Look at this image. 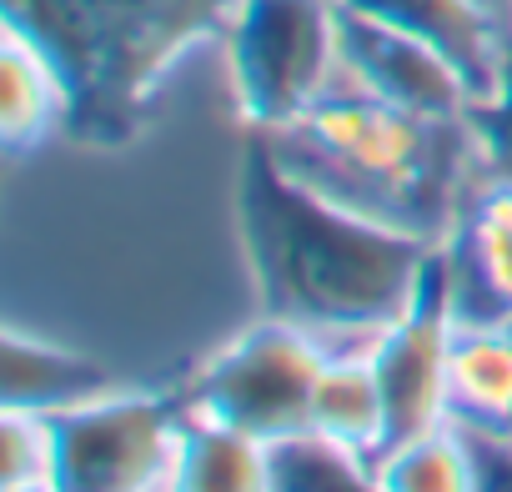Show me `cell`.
I'll return each instance as SVG.
<instances>
[{"instance_id":"cell-1","label":"cell","mask_w":512,"mask_h":492,"mask_svg":"<svg viewBox=\"0 0 512 492\" xmlns=\"http://www.w3.org/2000/svg\"><path fill=\"white\" fill-rule=\"evenodd\" d=\"M241 252L267 317L307 327L332 352L372 347L427 287L437 246L357 221L292 186L251 131L241 171Z\"/></svg>"},{"instance_id":"cell-2","label":"cell","mask_w":512,"mask_h":492,"mask_svg":"<svg viewBox=\"0 0 512 492\" xmlns=\"http://www.w3.org/2000/svg\"><path fill=\"white\" fill-rule=\"evenodd\" d=\"M256 136L307 196L427 246L452 241L472 191L487 181L472 116L432 121L352 86H337L292 126Z\"/></svg>"},{"instance_id":"cell-3","label":"cell","mask_w":512,"mask_h":492,"mask_svg":"<svg viewBox=\"0 0 512 492\" xmlns=\"http://www.w3.org/2000/svg\"><path fill=\"white\" fill-rule=\"evenodd\" d=\"M231 0H6L66 76L71 126L91 111L121 116L201 36H221Z\"/></svg>"},{"instance_id":"cell-4","label":"cell","mask_w":512,"mask_h":492,"mask_svg":"<svg viewBox=\"0 0 512 492\" xmlns=\"http://www.w3.org/2000/svg\"><path fill=\"white\" fill-rule=\"evenodd\" d=\"M342 0H231L221 51L251 131H282L342 86Z\"/></svg>"},{"instance_id":"cell-5","label":"cell","mask_w":512,"mask_h":492,"mask_svg":"<svg viewBox=\"0 0 512 492\" xmlns=\"http://www.w3.org/2000/svg\"><path fill=\"white\" fill-rule=\"evenodd\" d=\"M327 357L332 347L322 337L262 312L251 327H241L231 342L196 362L176 402L191 417L282 447L312 432V392Z\"/></svg>"},{"instance_id":"cell-6","label":"cell","mask_w":512,"mask_h":492,"mask_svg":"<svg viewBox=\"0 0 512 492\" xmlns=\"http://www.w3.org/2000/svg\"><path fill=\"white\" fill-rule=\"evenodd\" d=\"M56 427V492H166L181 402L156 387H116L61 417Z\"/></svg>"},{"instance_id":"cell-7","label":"cell","mask_w":512,"mask_h":492,"mask_svg":"<svg viewBox=\"0 0 512 492\" xmlns=\"http://www.w3.org/2000/svg\"><path fill=\"white\" fill-rule=\"evenodd\" d=\"M452 332H457V297H452L447 257L437 246L427 287L412 302V312L397 317L372 342V367L387 397L392 442H407L452 422Z\"/></svg>"},{"instance_id":"cell-8","label":"cell","mask_w":512,"mask_h":492,"mask_svg":"<svg viewBox=\"0 0 512 492\" xmlns=\"http://www.w3.org/2000/svg\"><path fill=\"white\" fill-rule=\"evenodd\" d=\"M337 46H342V86L367 91L387 106L432 116V121L477 116V96H472L467 76L437 46H427L422 36L342 6Z\"/></svg>"},{"instance_id":"cell-9","label":"cell","mask_w":512,"mask_h":492,"mask_svg":"<svg viewBox=\"0 0 512 492\" xmlns=\"http://www.w3.org/2000/svg\"><path fill=\"white\" fill-rule=\"evenodd\" d=\"M352 11L392 21L437 46L472 86L477 111L512 81V31L502 0H342Z\"/></svg>"},{"instance_id":"cell-10","label":"cell","mask_w":512,"mask_h":492,"mask_svg":"<svg viewBox=\"0 0 512 492\" xmlns=\"http://www.w3.org/2000/svg\"><path fill=\"white\" fill-rule=\"evenodd\" d=\"M462 322L512 317V181L487 176L442 246Z\"/></svg>"},{"instance_id":"cell-11","label":"cell","mask_w":512,"mask_h":492,"mask_svg":"<svg viewBox=\"0 0 512 492\" xmlns=\"http://www.w3.org/2000/svg\"><path fill=\"white\" fill-rule=\"evenodd\" d=\"M121 377L101 367L96 357H81L71 347H56L46 337H26L21 327H6V352H0V407L6 412H41L61 417L91 397L116 392Z\"/></svg>"},{"instance_id":"cell-12","label":"cell","mask_w":512,"mask_h":492,"mask_svg":"<svg viewBox=\"0 0 512 492\" xmlns=\"http://www.w3.org/2000/svg\"><path fill=\"white\" fill-rule=\"evenodd\" d=\"M61 126H71V86L61 66L16 26H0V141L11 156L41 151Z\"/></svg>"},{"instance_id":"cell-13","label":"cell","mask_w":512,"mask_h":492,"mask_svg":"<svg viewBox=\"0 0 512 492\" xmlns=\"http://www.w3.org/2000/svg\"><path fill=\"white\" fill-rule=\"evenodd\" d=\"M312 437L362 462H377L392 447V422L372 367V347H337L327 357L312 392Z\"/></svg>"},{"instance_id":"cell-14","label":"cell","mask_w":512,"mask_h":492,"mask_svg":"<svg viewBox=\"0 0 512 492\" xmlns=\"http://www.w3.org/2000/svg\"><path fill=\"white\" fill-rule=\"evenodd\" d=\"M452 422L477 442L512 447V332L502 322H462L452 332Z\"/></svg>"},{"instance_id":"cell-15","label":"cell","mask_w":512,"mask_h":492,"mask_svg":"<svg viewBox=\"0 0 512 492\" xmlns=\"http://www.w3.org/2000/svg\"><path fill=\"white\" fill-rule=\"evenodd\" d=\"M166 492H277V447L181 412Z\"/></svg>"},{"instance_id":"cell-16","label":"cell","mask_w":512,"mask_h":492,"mask_svg":"<svg viewBox=\"0 0 512 492\" xmlns=\"http://www.w3.org/2000/svg\"><path fill=\"white\" fill-rule=\"evenodd\" d=\"M372 477L382 492H482V452L472 432L447 422L422 437L392 442L372 462Z\"/></svg>"},{"instance_id":"cell-17","label":"cell","mask_w":512,"mask_h":492,"mask_svg":"<svg viewBox=\"0 0 512 492\" xmlns=\"http://www.w3.org/2000/svg\"><path fill=\"white\" fill-rule=\"evenodd\" d=\"M277 492H382L372 462L337 452L322 437H297L277 447Z\"/></svg>"},{"instance_id":"cell-18","label":"cell","mask_w":512,"mask_h":492,"mask_svg":"<svg viewBox=\"0 0 512 492\" xmlns=\"http://www.w3.org/2000/svg\"><path fill=\"white\" fill-rule=\"evenodd\" d=\"M56 482V427L41 412L0 417V487Z\"/></svg>"},{"instance_id":"cell-19","label":"cell","mask_w":512,"mask_h":492,"mask_svg":"<svg viewBox=\"0 0 512 492\" xmlns=\"http://www.w3.org/2000/svg\"><path fill=\"white\" fill-rule=\"evenodd\" d=\"M477 141H482V161H487V176H507L512 181V81L502 86L497 101H487L477 116Z\"/></svg>"},{"instance_id":"cell-20","label":"cell","mask_w":512,"mask_h":492,"mask_svg":"<svg viewBox=\"0 0 512 492\" xmlns=\"http://www.w3.org/2000/svg\"><path fill=\"white\" fill-rule=\"evenodd\" d=\"M0 492H56V482H36V487H0Z\"/></svg>"},{"instance_id":"cell-21","label":"cell","mask_w":512,"mask_h":492,"mask_svg":"<svg viewBox=\"0 0 512 492\" xmlns=\"http://www.w3.org/2000/svg\"><path fill=\"white\" fill-rule=\"evenodd\" d=\"M502 11H507V31H512V0H502Z\"/></svg>"},{"instance_id":"cell-22","label":"cell","mask_w":512,"mask_h":492,"mask_svg":"<svg viewBox=\"0 0 512 492\" xmlns=\"http://www.w3.org/2000/svg\"><path fill=\"white\" fill-rule=\"evenodd\" d=\"M502 327H507V332H512V317H502Z\"/></svg>"}]
</instances>
